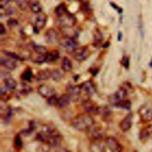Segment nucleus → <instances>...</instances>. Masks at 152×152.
I'll return each mask as SVG.
<instances>
[{"label": "nucleus", "mask_w": 152, "mask_h": 152, "mask_svg": "<svg viewBox=\"0 0 152 152\" xmlns=\"http://www.w3.org/2000/svg\"><path fill=\"white\" fill-rule=\"evenodd\" d=\"M36 138L39 141L46 144L50 147H58L62 140V136L59 131L49 125H43Z\"/></svg>", "instance_id": "nucleus-1"}, {"label": "nucleus", "mask_w": 152, "mask_h": 152, "mask_svg": "<svg viewBox=\"0 0 152 152\" xmlns=\"http://www.w3.org/2000/svg\"><path fill=\"white\" fill-rule=\"evenodd\" d=\"M94 124L93 118L88 113H81L74 116L71 121V126L80 131H87Z\"/></svg>", "instance_id": "nucleus-2"}, {"label": "nucleus", "mask_w": 152, "mask_h": 152, "mask_svg": "<svg viewBox=\"0 0 152 152\" xmlns=\"http://www.w3.org/2000/svg\"><path fill=\"white\" fill-rule=\"evenodd\" d=\"M87 137L92 141H97L102 138L104 134L102 126L94 124L87 131Z\"/></svg>", "instance_id": "nucleus-3"}, {"label": "nucleus", "mask_w": 152, "mask_h": 152, "mask_svg": "<svg viewBox=\"0 0 152 152\" xmlns=\"http://www.w3.org/2000/svg\"><path fill=\"white\" fill-rule=\"evenodd\" d=\"M59 44L65 51L72 52L78 46V43L76 40L72 37L64 36L59 40Z\"/></svg>", "instance_id": "nucleus-4"}, {"label": "nucleus", "mask_w": 152, "mask_h": 152, "mask_svg": "<svg viewBox=\"0 0 152 152\" xmlns=\"http://www.w3.org/2000/svg\"><path fill=\"white\" fill-rule=\"evenodd\" d=\"M77 20L74 15L68 12L58 17V24L62 28L72 27L75 24Z\"/></svg>", "instance_id": "nucleus-5"}, {"label": "nucleus", "mask_w": 152, "mask_h": 152, "mask_svg": "<svg viewBox=\"0 0 152 152\" xmlns=\"http://www.w3.org/2000/svg\"><path fill=\"white\" fill-rule=\"evenodd\" d=\"M127 95V90L122 87L119 88L115 93L110 95L108 97L109 102L113 106H116V104L124 99Z\"/></svg>", "instance_id": "nucleus-6"}, {"label": "nucleus", "mask_w": 152, "mask_h": 152, "mask_svg": "<svg viewBox=\"0 0 152 152\" xmlns=\"http://www.w3.org/2000/svg\"><path fill=\"white\" fill-rule=\"evenodd\" d=\"M84 110L90 115H98L99 107L96 103L90 99H85L82 102Z\"/></svg>", "instance_id": "nucleus-7"}, {"label": "nucleus", "mask_w": 152, "mask_h": 152, "mask_svg": "<svg viewBox=\"0 0 152 152\" xmlns=\"http://www.w3.org/2000/svg\"><path fill=\"white\" fill-rule=\"evenodd\" d=\"M72 53L73 58L76 61L82 62L87 59L91 53L87 47H81L77 48L72 52Z\"/></svg>", "instance_id": "nucleus-8"}, {"label": "nucleus", "mask_w": 152, "mask_h": 152, "mask_svg": "<svg viewBox=\"0 0 152 152\" xmlns=\"http://www.w3.org/2000/svg\"><path fill=\"white\" fill-rule=\"evenodd\" d=\"M37 93L43 98L48 99L56 94L55 88L50 85L42 84L37 88Z\"/></svg>", "instance_id": "nucleus-9"}, {"label": "nucleus", "mask_w": 152, "mask_h": 152, "mask_svg": "<svg viewBox=\"0 0 152 152\" xmlns=\"http://www.w3.org/2000/svg\"><path fill=\"white\" fill-rule=\"evenodd\" d=\"M104 144L106 146L112 151L119 152L122 150V146L121 144L115 138L113 137H107L105 140Z\"/></svg>", "instance_id": "nucleus-10"}, {"label": "nucleus", "mask_w": 152, "mask_h": 152, "mask_svg": "<svg viewBox=\"0 0 152 152\" xmlns=\"http://www.w3.org/2000/svg\"><path fill=\"white\" fill-rule=\"evenodd\" d=\"M140 118L144 121L152 120V108L148 105L142 106L138 110Z\"/></svg>", "instance_id": "nucleus-11"}, {"label": "nucleus", "mask_w": 152, "mask_h": 152, "mask_svg": "<svg viewBox=\"0 0 152 152\" xmlns=\"http://www.w3.org/2000/svg\"><path fill=\"white\" fill-rule=\"evenodd\" d=\"M80 86L81 91H83L87 96H91L96 92L95 85L91 80H87L83 83Z\"/></svg>", "instance_id": "nucleus-12"}, {"label": "nucleus", "mask_w": 152, "mask_h": 152, "mask_svg": "<svg viewBox=\"0 0 152 152\" xmlns=\"http://www.w3.org/2000/svg\"><path fill=\"white\" fill-rule=\"evenodd\" d=\"M132 114L128 113L119 123V128L122 132L128 131L132 124Z\"/></svg>", "instance_id": "nucleus-13"}, {"label": "nucleus", "mask_w": 152, "mask_h": 152, "mask_svg": "<svg viewBox=\"0 0 152 152\" xmlns=\"http://www.w3.org/2000/svg\"><path fill=\"white\" fill-rule=\"evenodd\" d=\"M47 21V17L45 14H39L36 18L33 30L35 33H39V31L42 29L46 25Z\"/></svg>", "instance_id": "nucleus-14"}, {"label": "nucleus", "mask_w": 152, "mask_h": 152, "mask_svg": "<svg viewBox=\"0 0 152 152\" xmlns=\"http://www.w3.org/2000/svg\"><path fill=\"white\" fill-rule=\"evenodd\" d=\"M71 100H72V97L68 93L63 94L60 97H58L55 106L61 109L66 107L69 104Z\"/></svg>", "instance_id": "nucleus-15"}, {"label": "nucleus", "mask_w": 152, "mask_h": 152, "mask_svg": "<svg viewBox=\"0 0 152 152\" xmlns=\"http://www.w3.org/2000/svg\"><path fill=\"white\" fill-rule=\"evenodd\" d=\"M0 61L1 65L8 69L13 70L17 67L16 60L10 57L7 56L6 57H1Z\"/></svg>", "instance_id": "nucleus-16"}, {"label": "nucleus", "mask_w": 152, "mask_h": 152, "mask_svg": "<svg viewBox=\"0 0 152 152\" xmlns=\"http://www.w3.org/2000/svg\"><path fill=\"white\" fill-rule=\"evenodd\" d=\"M67 93H68L72 100H74L75 98H78L79 96L81 91V86L79 85H74L70 84L66 87Z\"/></svg>", "instance_id": "nucleus-17"}, {"label": "nucleus", "mask_w": 152, "mask_h": 152, "mask_svg": "<svg viewBox=\"0 0 152 152\" xmlns=\"http://www.w3.org/2000/svg\"><path fill=\"white\" fill-rule=\"evenodd\" d=\"M45 39L48 43H54L58 40V33L54 28H50L46 31Z\"/></svg>", "instance_id": "nucleus-18"}, {"label": "nucleus", "mask_w": 152, "mask_h": 152, "mask_svg": "<svg viewBox=\"0 0 152 152\" xmlns=\"http://www.w3.org/2000/svg\"><path fill=\"white\" fill-rule=\"evenodd\" d=\"M50 77H51V70L48 69H42L39 71L37 72L35 76V80L37 81H45L48 80Z\"/></svg>", "instance_id": "nucleus-19"}, {"label": "nucleus", "mask_w": 152, "mask_h": 152, "mask_svg": "<svg viewBox=\"0 0 152 152\" xmlns=\"http://www.w3.org/2000/svg\"><path fill=\"white\" fill-rule=\"evenodd\" d=\"M140 138L142 141H145L148 138L152 139V125L141 129L140 132Z\"/></svg>", "instance_id": "nucleus-20"}, {"label": "nucleus", "mask_w": 152, "mask_h": 152, "mask_svg": "<svg viewBox=\"0 0 152 152\" xmlns=\"http://www.w3.org/2000/svg\"><path fill=\"white\" fill-rule=\"evenodd\" d=\"M3 84L7 90H13L16 88L17 83L14 78L10 76L3 79Z\"/></svg>", "instance_id": "nucleus-21"}, {"label": "nucleus", "mask_w": 152, "mask_h": 152, "mask_svg": "<svg viewBox=\"0 0 152 152\" xmlns=\"http://www.w3.org/2000/svg\"><path fill=\"white\" fill-rule=\"evenodd\" d=\"M31 11L34 14H39L42 11V6L38 0H30L29 5Z\"/></svg>", "instance_id": "nucleus-22"}, {"label": "nucleus", "mask_w": 152, "mask_h": 152, "mask_svg": "<svg viewBox=\"0 0 152 152\" xmlns=\"http://www.w3.org/2000/svg\"><path fill=\"white\" fill-rule=\"evenodd\" d=\"M105 144L104 145L100 142L94 141L90 145V150L93 152H102L105 151Z\"/></svg>", "instance_id": "nucleus-23"}, {"label": "nucleus", "mask_w": 152, "mask_h": 152, "mask_svg": "<svg viewBox=\"0 0 152 152\" xmlns=\"http://www.w3.org/2000/svg\"><path fill=\"white\" fill-rule=\"evenodd\" d=\"M61 68L64 72H69L72 68L71 61L66 56H64L61 61Z\"/></svg>", "instance_id": "nucleus-24"}, {"label": "nucleus", "mask_w": 152, "mask_h": 152, "mask_svg": "<svg viewBox=\"0 0 152 152\" xmlns=\"http://www.w3.org/2000/svg\"><path fill=\"white\" fill-rule=\"evenodd\" d=\"M98 115H100L104 121H106L110 118L111 115L110 109H109L107 106H100Z\"/></svg>", "instance_id": "nucleus-25"}, {"label": "nucleus", "mask_w": 152, "mask_h": 152, "mask_svg": "<svg viewBox=\"0 0 152 152\" xmlns=\"http://www.w3.org/2000/svg\"><path fill=\"white\" fill-rule=\"evenodd\" d=\"M60 54L58 50H53L48 52L46 54V61L47 62H53L56 61L59 58Z\"/></svg>", "instance_id": "nucleus-26"}, {"label": "nucleus", "mask_w": 152, "mask_h": 152, "mask_svg": "<svg viewBox=\"0 0 152 152\" xmlns=\"http://www.w3.org/2000/svg\"><path fill=\"white\" fill-rule=\"evenodd\" d=\"M33 77L32 70L30 68H27L21 74V78L23 81H30Z\"/></svg>", "instance_id": "nucleus-27"}, {"label": "nucleus", "mask_w": 152, "mask_h": 152, "mask_svg": "<svg viewBox=\"0 0 152 152\" xmlns=\"http://www.w3.org/2000/svg\"><path fill=\"white\" fill-rule=\"evenodd\" d=\"M67 12V8L64 4H61L58 5L55 10V12L58 17L63 15Z\"/></svg>", "instance_id": "nucleus-28"}, {"label": "nucleus", "mask_w": 152, "mask_h": 152, "mask_svg": "<svg viewBox=\"0 0 152 152\" xmlns=\"http://www.w3.org/2000/svg\"><path fill=\"white\" fill-rule=\"evenodd\" d=\"M63 73L59 69L51 70V78L55 81H59L63 77Z\"/></svg>", "instance_id": "nucleus-29"}, {"label": "nucleus", "mask_w": 152, "mask_h": 152, "mask_svg": "<svg viewBox=\"0 0 152 152\" xmlns=\"http://www.w3.org/2000/svg\"><path fill=\"white\" fill-rule=\"evenodd\" d=\"M33 49L36 53L38 54H42V55H46L48 52L45 46L39 45L36 44L33 45Z\"/></svg>", "instance_id": "nucleus-30"}, {"label": "nucleus", "mask_w": 152, "mask_h": 152, "mask_svg": "<svg viewBox=\"0 0 152 152\" xmlns=\"http://www.w3.org/2000/svg\"><path fill=\"white\" fill-rule=\"evenodd\" d=\"M23 142L20 134H17L14 138V147L17 150H20L23 148Z\"/></svg>", "instance_id": "nucleus-31"}, {"label": "nucleus", "mask_w": 152, "mask_h": 152, "mask_svg": "<svg viewBox=\"0 0 152 152\" xmlns=\"http://www.w3.org/2000/svg\"><path fill=\"white\" fill-rule=\"evenodd\" d=\"M12 115V109L10 106H7L4 108V110L3 109H1V118L4 120H7L10 118Z\"/></svg>", "instance_id": "nucleus-32"}, {"label": "nucleus", "mask_w": 152, "mask_h": 152, "mask_svg": "<svg viewBox=\"0 0 152 152\" xmlns=\"http://www.w3.org/2000/svg\"><path fill=\"white\" fill-rule=\"evenodd\" d=\"M32 61L34 63L42 64L46 61V55L36 53V55L33 56V58H32Z\"/></svg>", "instance_id": "nucleus-33"}, {"label": "nucleus", "mask_w": 152, "mask_h": 152, "mask_svg": "<svg viewBox=\"0 0 152 152\" xmlns=\"http://www.w3.org/2000/svg\"><path fill=\"white\" fill-rule=\"evenodd\" d=\"M131 102L129 100H126V99H123L121 101H120L119 102H118L116 104V107H121L122 109H129L131 107Z\"/></svg>", "instance_id": "nucleus-34"}, {"label": "nucleus", "mask_w": 152, "mask_h": 152, "mask_svg": "<svg viewBox=\"0 0 152 152\" xmlns=\"http://www.w3.org/2000/svg\"><path fill=\"white\" fill-rule=\"evenodd\" d=\"M32 90H33L32 87L30 86H29L26 83H24L21 85V88L20 90L19 91V92L23 96L27 95L30 92H31Z\"/></svg>", "instance_id": "nucleus-35"}, {"label": "nucleus", "mask_w": 152, "mask_h": 152, "mask_svg": "<svg viewBox=\"0 0 152 152\" xmlns=\"http://www.w3.org/2000/svg\"><path fill=\"white\" fill-rule=\"evenodd\" d=\"M2 53L5 56L10 57V58H13V59H14L15 60H21L20 55H18V54H17L15 52L8 51V50H2Z\"/></svg>", "instance_id": "nucleus-36"}, {"label": "nucleus", "mask_w": 152, "mask_h": 152, "mask_svg": "<svg viewBox=\"0 0 152 152\" xmlns=\"http://www.w3.org/2000/svg\"><path fill=\"white\" fill-rule=\"evenodd\" d=\"M30 0H16V3L18 7L22 11L26 10L28 5H29Z\"/></svg>", "instance_id": "nucleus-37"}, {"label": "nucleus", "mask_w": 152, "mask_h": 152, "mask_svg": "<svg viewBox=\"0 0 152 152\" xmlns=\"http://www.w3.org/2000/svg\"><path fill=\"white\" fill-rule=\"evenodd\" d=\"M94 41L96 44H99L102 42V39H103V36L100 31L98 30H96L95 33L94 34Z\"/></svg>", "instance_id": "nucleus-38"}, {"label": "nucleus", "mask_w": 152, "mask_h": 152, "mask_svg": "<svg viewBox=\"0 0 152 152\" xmlns=\"http://www.w3.org/2000/svg\"><path fill=\"white\" fill-rule=\"evenodd\" d=\"M58 99V97L56 96V94L51 96L50 97L47 99V103L50 106H56Z\"/></svg>", "instance_id": "nucleus-39"}, {"label": "nucleus", "mask_w": 152, "mask_h": 152, "mask_svg": "<svg viewBox=\"0 0 152 152\" xmlns=\"http://www.w3.org/2000/svg\"><path fill=\"white\" fill-rule=\"evenodd\" d=\"M7 24L9 27H15L18 25V21L14 18H10L7 21Z\"/></svg>", "instance_id": "nucleus-40"}, {"label": "nucleus", "mask_w": 152, "mask_h": 152, "mask_svg": "<svg viewBox=\"0 0 152 152\" xmlns=\"http://www.w3.org/2000/svg\"><path fill=\"white\" fill-rule=\"evenodd\" d=\"M121 62H122L123 66L125 68H128L129 65V58L127 56H123Z\"/></svg>", "instance_id": "nucleus-41"}, {"label": "nucleus", "mask_w": 152, "mask_h": 152, "mask_svg": "<svg viewBox=\"0 0 152 152\" xmlns=\"http://www.w3.org/2000/svg\"><path fill=\"white\" fill-rule=\"evenodd\" d=\"M15 12V9L12 7H8L5 11V14L7 15H11Z\"/></svg>", "instance_id": "nucleus-42"}, {"label": "nucleus", "mask_w": 152, "mask_h": 152, "mask_svg": "<svg viewBox=\"0 0 152 152\" xmlns=\"http://www.w3.org/2000/svg\"><path fill=\"white\" fill-rule=\"evenodd\" d=\"M11 0H0V5H1V8H2L4 7H5L6 5H7L8 3L11 2Z\"/></svg>", "instance_id": "nucleus-43"}, {"label": "nucleus", "mask_w": 152, "mask_h": 152, "mask_svg": "<svg viewBox=\"0 0 152 152\" xmlns=\"http://www.w3.org/2000/svg\"><path fill=\"white\" fill-rule=\"evenodd\" d=\"M6 33V30L5 28V26L3 25V24H0V34L1 35L5 34Z\"/></svg>", "instance_id": "nucleus-44"}, {"label": "nucleus", "mask_w": 152, "mask_h": 152, "mask_svg": "<svg viewBox=\"0 0 152 152\" xmlns=\"http://www.w3.org/2000/svg\"><path fill=\"white\" fill-rule=\"evenodd\" d=\"M89 70L90 71V72H91L93 75H96L99 71L98 69H97L96 68H90Z\"/></svg>", "instance_id": "nucleus-45"}, {"label": "nucleus", "mask_w": 152, "mask_h": 152, "mask_svg": "<svg viewBox=\"0 0 152 152\" xmlns=\"http://www.w3.org/2000/svg\"><path fill=\"white\" fill-rule=\"evenodd\" d=\"M121 37H122V33L119 32V33H118V40H120L121 39Z\"/></svg>", "instance_id": "nucleus-46"}, {"label": "nucleus", "mask_w": 152, "mask_h": 152, "mask_svg": "<svg viewBox=\"0 0 152 152\" xmlns=\"http://www.w3.org/2000/svg\"><path fill=\"white\" fill-rule=\"evenodd\" d=\"M150 66L152 67V60H151V61L150 63Z\"/></svg>", "instance_id": "nucleus-47"}]
</instances>
